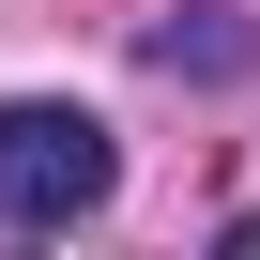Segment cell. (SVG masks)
<instances>
[{
	"instance_id": "6da1fadb",
	"label": "cell",
	"mask_w": 260,
	"mask_h": 260,
	"mask_svg": "<svg viewBox=\"0 0 260 260\" xmlns=\"http://www.w3.org/2000/svg\"><path fill=\"white\" fill-rule=\"evenodd\" d=\"M107 184H122V138L92 107H61V92L0 107V230H77V214H107Z\"/></svg>"
},
{
	"instance_id": "7a4b0ae2",
	"label": "cell",
	"mask_w": 260,
	"mask_h": 260,
	"mask_svg": "<svg viewBox=\"0 0 260 260\" xmlns=\"http://www.w3.org/2000/svg\"><path fill=\"white\" fill-rule=\"evenodd\" d=\"M153 61H169V77H184V61H199V77H230V61H245V31H214V16H169V31H153Z\"/></svg>"
}]
</instances>
